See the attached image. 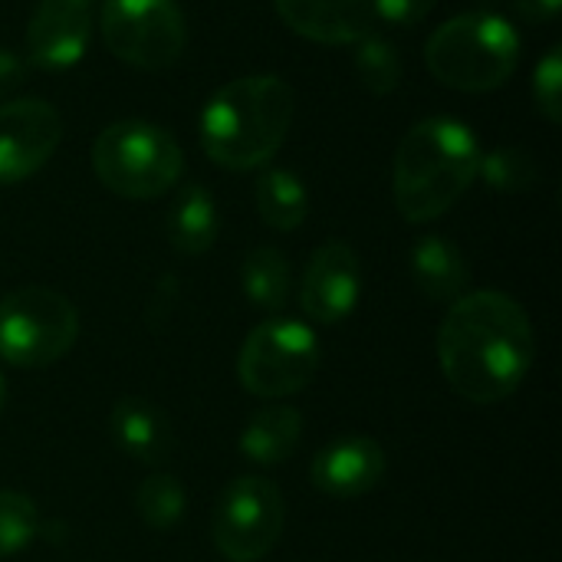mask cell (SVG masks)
Here are the masks:
<instances>
[{
	"instance_id": "obj_11",
	"label": "cell",
	"mask_w": 562,
	"mask_h": 562,
	"mask_svg": "<svg viewBox=\"0 0 562 562\" xmlns=\"http://www.w3.org/2000/svg\"><path fill=\"white\" fill-rule=\"evenodd\" d=\"M362 293V270L359 257L346 240H326L306 263L300 283V306L310 323L316 326H339L352 316Z\"/></svg>"
},
{
	"instance_id": "obj_15",
	"label": "cell",
	"mask_w": 562,
	"mask_h": 562,
	"mask_svg": "<svg viewBox=\"0 0 562 562\" xmlns=\"http://www.w3.org/2000/svg\"><path fill=\"white\" fill-rule=\"evenodd\" d=\"M109 435L119 445V451L138 464L158 468L168 461L171 448H175V435H171V422L168 415L142 398V395H125L112 405L109 412Z\"/></svg>"
},
{
	"instance_id": "obj_2",
	"label": "cell",
	"mask_w": 562,
	"mask_h": 562,
	"mask_svg": "<svg viewBox=\"0 0 562 562\" xmlns=\"http://www.w3.org/2000/svg\"><path fill=\"white\" fill-rule=\"evenodd\" d=\"M296 115L293 86L280 76H240L221 86L201 115L204 155L231 171L267 165Z\"/></svg>"
},
{
	"instance_id": "obj_9",
	"label": "cell",
	"mask_w": 562,
	"mask_h": 562,
	"mask_svg": "<svg viewBox=\"0 0 562 562\" xmlns=\"http://www.w3.org/2000/svg\"><path fill=\"white\" fill-rule=\"evenodd\" d=\"M102 36L122 63L161 72L184 53L188 30L175 0H105Z\"/></svg>"
},
{
	"instance_id": "obj_3",
	"label": "cell",
	"mask_w": 562,
	"mask_h": 562,
	"mask_svg": "<svg viewBox=\"0 0 562 562\" xmlns=\"http://www.w3.org/2000/svg\"><path fill=\"white\" fill-rule=\"evenodd\" d=\"M481 148L464 122L425 119L408 128L395 151V207L405 221L425 224L448 214L477 181Z\"/></svg>"
},
{
	"instance_id": "obj_6",
	"label": "cell",
	"mask_w": 562,
	"mask_h": 562,
	"mask_svg": "<svg viewBox=\"0 0 562 562\" xmlns=\"http://www.w3.org/2000/svg\"><path fill=\"white\" fill-rule=\"evenodd\" d=\"M323 362L319 336L296 319H263L254 326L237 356L244 392L263 402H280L303 392Z\"/></svg>"
},
{
	"instance_id": "obj_12",
	"label": "cell",
	"mask_w": 562,
	"mask_h": 562,
	"mask_svg": "<svg viewBox=\"0 0 562 562\" xmlns=\"http://www.w3.org/2000/svg\"><path fill=\"white\" fill-rule=\"evenodd\" d=\"M92 33V7L82 0H40L26 26V56L40 69H66L82 59Z\"/></svg>"
},
{
	"instance_id": "obj_10",
	"label": "cell",
	"mask_w": 562,
	"mask_h": 562,
	"mask_svg": "<svg viewBox=\"0 0 562 562\" xmlns=\"http://www.w3.org/2000/svg\"><path fill=\"white\" fill-rule=\"evenodd\" d=\"M63 142V119L43 99H13L0 105V184H20L36 175Z\"/></svg>"
},
{
	"instance_id": "obj_28",
	"label": "cell",
	"mask_w": 562,
	"mask_h": 562,
	"mask_svg": "<svg viewBox=\"0 0 562 562\" xmlns=\"http://www.w3.org/2000/svg\"><path fill=\"white\" fill-rule=\"evenodd\" d=\"M514 7L527 23H553L562 0H514Z\"/></svg>"
},
{
	"instance_id": "obj_14",
	"label": "cell",
	"mask_w": 562,
	"mask_h": 562,
	"mask_svg": "<svg viewBox=\"0 0 562 562\" xmlns=\"http://www.w3.org/2000/svg\"><path fill=\"white\" fill-rule=\"evenodd\" d=\"M280 20L326 46H352L375 30L372 0H273Z\"/></svg>"
},
{
	"instance_id": "obj_22",
	"label": "cell",
	"mask_w": 562,
	"mask_h": 562,
	"mask_svg": "<svg viewBox=\"0 0 562 562\" xmlns=\"http://www.w3.org/2000/svg\"><path fill=\"white\" fill-rule=\"evenodd\" d=\"M356 72L372 95H392L402 82V59L392 40L369 33L356 43Z\"/></svg>"
},
{
	"instance_id": "obj_13",
	"label": "cell",
	"mask_w": 562,
	"mask_h": 562,
	"mask_svg": "<svg viewBox=\"0 0 562 562\" xmlns=\"http://www.w3.org/2000/svg\"><path fill=\"white\" fill-rule=\"evenodd\" d=\"M310 481L319 494L336 501L366 497L385 481V451L366 435L339 438L313 458Z\"/></svg>"
},
{
	"instance_id": "obj_8",
	"label": "cell",
	"mask_w": 562,
	"mask_h": 562,
	"mask_svg": "<svg viewBox=\"0 0 562 562\" xmlns=\"http://www.w3.org/2000/svg\"><path fill=\"white\" fill-rule=\"evenodd\" d=\"M286 527V504L267 477H237L214 507L211 537L227 562H260L273 553Z\"/></svg>"
},
{
	"instance_id": "obj_29",
	"label": "cell",
	"mask_w": 562,
	"mask_h": 562,
	"mask_svg": "<svg viewBox=\"0 0 562 562\" xmlns=\"http://www.w3.org/2000/svg\"><path fill=\"white\" fill-rule=\"evenodd\" d=\"M7 398H10V392H7V382H3V372H0V415L7 412Z\"/></svg>"
},
{
	"instance_id": "obj_31",
	"label": "cell",
	"mask_w": 562,
	"mask_h": 562,
	"mask_svg": "<svg viewBox=\"0 0 562 562\" xmlns=\"http://www.w3.org/2000/svg\"><path fill=\"white\" fill-rule=\"evenodd\" d=\"M82 3H89V7H92V3H95V0H82Z\"/></svg>"
},
{
	"instance_id": "obj_25",
	"label": "cell",
	"mask_w": 562,
	"mask_h": 562,
	"mask_svg": "<svg viewBox=\"0 0 562 562\" xmlns=\"http://www.w3.org/2000/svg\"><path fill=\"white\" fill-rule=\"evenodd\" d=\"M533 102L543 112L547 122H562V49L553 46L533 72Z\"/></svg>"
},
{
	"instance_id": "obj_20",
	"label": "cell",
	"mask_w": 562,
	"mask_h": 562,
	"mask_svg": "<svg viewBox=\"0 0 562 562\" xmlns=\"http://www.w3.org/2000/svg\"><path fill=\"white\" fill-rule=\"evenodd\" d=\"M240 286L257 310L280 313L290 303V263L277 247H254L240 267Z\"/></svg>"
},
{
	"instance_id": "obj_27",
	"label": "cell",
	"mask_w": 562,
	"mask_h": 562,
	"mask_svg": "<svg viewBox=\"0 0 562 562\" xmlns=\"http://www.w3.org/2000/svg\"><path fill=\"white\" fill-rule=\"evenodd\" d=\"M23 82H26V59L10 49H0V99L16 92Z\"/></svg>"
},
{
	"instance_id": "obj_26",
	"label": "cell",
	"mask_w": 562,
	"mask_h": 562,
	"mask_svg": "<svg viewBox=\"0 0 562 562\" xmlns=\"http://www.w3.org/2000/svg\"><path fill=\"white\" fill-rule=\"evenodd\" d=\"M435 3L438 0H372V10L392 26H415L435 10Z\"/></svg>"
},
{
	"instance_id": "obj_17",
	"label": "cell",
	"mask_w": 562,
	"mask_h": 562,
	"mask_svg": "<svg viewBox=\"0 0 562 562\" xmlns=\"http://www.w3.org/2000/svg\"><path fill=\"white\" fill-rule=\"evenodd\" d=\"M303 415L290 405H263L250 415L240 431V454L260 468H277L290 461L303 441Z\"/></svg>"
},
{
	"instance_id": "obj_7",
	"label": "cell",
	"mask_w": 562,
	"mask_h": 562,
	"mask_svg": "<svg viewBox=\"0 0 562 562\" xmlns=\"http://www.w3.org/2000/svg\"><path fill=\"white\" fill-rule=\"evenodd\" d=\"M79 339V313L59 290L23 286L0 300V359L16 369H46Z\"/></svg>"
},
{
	"instance_id": "obj_21",
	"label": "cell",
	"mask_w": 562,
	"mask_h": 562,
	"mask_svg": "<svg viewBox=\"0 0 562 562\" xmlns=\"http://www.w3.org/2000/svg\"><path fill=\"white\" fill-rule=\"evenodd\" d=\"M184 507H188V494H184V484L175 477V474H151L142 481V487L135 491V510L138 517L165 533V530H175L184 517Z\"/></svg>"
},
{
	"instance_id": "obj_18",
	"label": "cell",
	"mask_w": 562,
	"mask_h": 562,
	"mask_svg": "<svg viewBox=\"0 0 562 562\" xmlns=\"http://www.w3.org/2000/svg\"><path fill=\"white\" fill-rule=\"evenodd\" d=\"M221 231L217 204L204 184H188L168 207L165 234L181 257H201L214 247Z\"/></svg>"
},
{
	"instance_id": "obj_30",
	"label": "cell",
	"mask_w": 562,
	"mask_h": 562,
	"mask_svg": "<svg viewBox=\"0 0 562 562\" xmlns=\"http://www.w3.org/2000/svg\"><path fill=\"white\" fill-rule=\"evenodd\" d=\"M477 3H484V7H491V3H494V0H477Z\"/></svg>"
},
{
	"instance_id": "obj_24",
	"label": "cell",
	"mask_w": 562,
	"mask_h": 562,
	"mask_svg": "<svg viewBox=\"0 0 562 562\" xmlns=\"http://www.w3.org/2000/svg\"><path fill=\"white\" fill-rule=\"evenodd\" d=\"M40 533V510L20 491H0V560L23 553Z\"/></svg>"
},
{
	"instance_id": "obj_1",
	"label": "cell",
	"mask_w": 562,
	"mask_h": 562,
	"mask_svg": "<svg viewBox=\"0 0 562 562\" xmlns=\"http://www.w3.org/2000/svg\"><path fill=\"white\" fill-rule=\"evenodd\" d=\"M537 336L527 310L501 290L464 293L438 329V362L451 392L471 405L510 398L530 375Z\"/></svg>"
},
{
	"instance_id": "obj_5",
	"label": "cell",
	"mask_w": 562,
	"mask_h": 562,
	"mask_svg": "<svg viewBox=\"0 0 562 562\" xmlns=\"http://www.w3.org/2000/svg\"><path fill=\"white\" fill-rule=\"evenodd\" d=\"M92 168L112 194L128 201H151L178 184L184 171V151L161 125L125 119L99 132Z\"/></svg>"
},
{
	"instance_id": "obj_23",
	"label": "cell",
	"mask_w": 562,
	"mask_h": 562,
	"mask_svg": "<svg viewBox=\"0 0 562 562\" xmlns=\"http://www.w3.org/2000/svg\"><path fill=\"white\" fill-rule=\"evenodd\" d=\"M477 175H484V181L504 194H524L540 181L537 161L530 158V151H524L517 145H501V148L481 155Z\"/></svg>"
},
{
	"instance_id": "obj_16",
	"label": "cell",
	"mask_w": 562,
	"mask_h": 562,
	"mask_svg": "<svg viewBox=\"0 0 562 562\" xmlns=\"http://www.w3.org/2000/svg\"><path fill=\"white\" fill-rule=\"evenodd\" d=\"M412 277L425 300L431 303H454L468 293V260L458 244L441 234H428L412 250Z\"/></svg>"
},
{
	"instance_id": "obj_19",
	"label": "cell",
	"mask_w": 562,
	"mask_h": 562,
	"mask_svg": "<svg viewBox=\"0 0 562 562\" xmlns=\"http://www.w3.org/2000/svg\"><path fill=\"white\" fill-rule=\"evenodd\" d=\"M254 198H257V211H260L263 224L273 227V231H280V234L296 231L306 221V214H310L306 184L293 171H286V168L263 171L257 178Z\"/></svg>"
},
{
	"instance_id": "obj_4",
	"label": "cell",
	"mask_w": 562,
	"mask_h": 562,
	"mask_svg": "<svg viewBox=\"0 0 562 562\" xmlns=\"http://www.w3.org/2000/svg\"><path fill=\"white\" fill-rule=\"evenodd\" d=\"M431 76L458 92H491L504 86L520 63L517 30L487 10L441 23L425 43Z\"/></svg>"
}]
</instances>
